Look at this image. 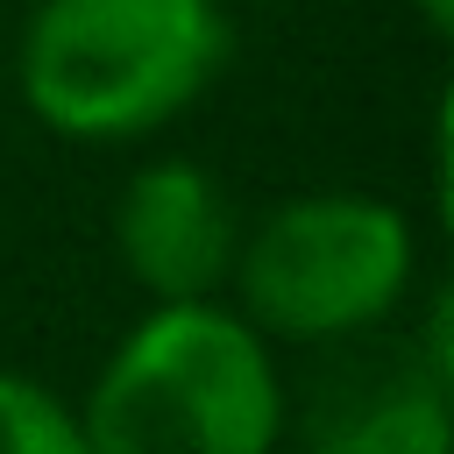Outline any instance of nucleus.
<instances>
[{"label":"nucleus","mask_w":454,"mask_h":454,"mask_svg":"<svg viewBox=\"0 0 454 454\" xmlns=\"http://www.w3.org/2000/svg\"><path fill=\"white\" fill-rule=\"evenodd\" d=\"M0 454H85L78 404H64L28 369H0Z\"/></svg>","instance_id":"423d86ee"},{"label":"nucleus","mask_w":454,"mask_h":454,"mask_svg":"<svg viewBox=\"0 0 454 454\" xmlns=\"http://www.w3.org/2000/svg\"><path fill=\"white\" fill-rule=\"evenodd\" d=\"M411 7H419V21H426L433 35H447V28H454V0H411Z\"/></svg>","instance_id":"0eeeda50"},{"label":"nucleus","mask_w":454,"mask_h":454,"mask_svg":"<svg viewBox=\"0 0 454 454\" xmlns=\"http://www.w3.org/2000/svg\"><path fill=\"white\" fill-rule=\"evenodd\" d=\"M419 270V227L376 192H305L234 241V312L262 340L326 348L383 326Z\"/></svg>","instance_id":"7ed1b4c3"},{"label":"nucleus","mask_w":454,"mask_h":454,"mask_svg":"<svg viewBox=\"0 0 454 454\" xmlns=\"http://www.w3.org/2000/svg\"><path fill=\"white\" fill-rule=\"evenodd\" d=\"M234 241L241 220L220 177L192 156H149L114 199V255L149 305L220 298L234 270Z\"/></svg>","instance_id":"20e7f679"},{"label":"nucleus","mask_w":454,"mask_h":454,"mask_svg":"<svg viewBox=\"0 0 454 454\" xmlns=\"http://www.w3.org/2000/svg\"><path fill=\"white\" fill-rule=\"evenodd\" d=\"M227 57V0H35L14 85L64 142H142L199 106Z\"/></svg>","instance_id":"f257e3e1"},{"label":"nucleus","mask_w":454,"mask_h":454,"mask_svg":"<svg viewBox=\"0 0 454 454\" xmlns=\"http://www.w3.org/2000/svg\"><path fill=\"white\" fill-rule=\"evenodd\" d=\"M85 454H277L284 376L227 298L149 305L78 404Z\"/></svg>","instance_id":"f03ea898"},{"label":"nucleus","mask_w":454,"mask_h":454,"mask_svg":"<svg viewBox=\"0 0 454 454\" xmlns=\"http://www.w3.org/2000/svg\"><path fill=\"white\" fill-rule=\"evenodd\" d=\"M454 383L426 362L348 376L305 419V454H454Z\"/></svg>","instance_id":"39448f33"}]
</instances>
